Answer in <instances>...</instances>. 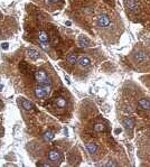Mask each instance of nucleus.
Segmentation results:
<instances>
[{
    "mask_svg": "<svg viewBox=\"0 0 150 167\" xmlns=\"http://www.w3.org/2000/svg\"><path fill=\"white\" fill-rule=\"evenodd\" d=\"M51 93V86L48 84H39L35 88V97L37 99H44Z\"/></svg>",
    "mask_w": 150,
    "mask_h": 167,
    "instance_id": "1",
    "label": "nucleus"
},
{
    "mask_svg": "<svg viewBox=\"0 0 150 167\" xmlns=\"http://www.w3.org/2000/svg\"><path fill=\"white\" fill-rule=\"evenodd\" d=\"M35 80L38 82L39 84H49V79L46 71L38 70L35 72Z\"/></svg>",
    "mask_w": 150,
    "mask_h": 167,
    "instance_id": "2",
    "label": "nucleus"
},
{
    "mask_svg": "<svg viewBox=\"0 0 150 167\" xmlns=\"http://www.w3.org/2000/svg\"><path fill=\"white\" fill-rule=\"evenodd\" d=\"M96 24H98L99 27L107 28L110 26V24H111V19H110V17L107 16V13H101L96 18Z\"/></svg>",
    "mask_w": 150,
    "mask_h": 167,
    "instance_id": "3",
    "label": "nucleus"
},
{
    "mask_svg": "<svg viewBox=\"0 0 150 167\" xmlns=\"http://www.w3.org/2000/svg\"><path fill=\"white\" fill-rule=\"evenodd\" d=\"M48 158L51 162H54V163H57L60 160V153L57 149H53L48 151Z\"/></svg>",
    "mask_w": 150,
    "mask_h": 167,
    "instance_id": "4",
    "label": "nucleus"
},
{
    "mask_svg": "<svg viewBox=\"0 0 150 167\" xmlns=\"http://www.w3.org/2000/svg\"><path fill=\"white\" fill-rule=\"evenodd\" d=\"M78 46L80 47H90V46H92V43H91V40L86 36L81 35L78 37Z\"/></svg>",
    "mask_w": 150,
    "mask_h": 167,
    "instance_id": "5",
    "label": "nucleus"
},
{
    "mask_svg": "<svg viewBox=\"0 0 150 167\" xmlns=\"http://www.w3.org/2000/svg\"><path fill=\"white\" fill-rule=\"evenodd\" d=\"M127 7L132 13H137L139 10V4L136 0H127Z\"/></svg>",
    "mask_w": 150,
    "mask_h": 167,
    "instance_id": "6",
    "label": "nucleus"
},
{
    "mask_svg": "<svg viewBox=\"0 0 150 167\" xmlns=\"http://www.w3.org/2000/svg\"><path fill=\"white\" fill-rule=\"evenodd\" d=\"M27 56L29 57L31 61H36L39 58V52H37L36 49H34V48H28L27 49Z\"/></svg>",
    "mask_w": 150,
    "mask_h": 167,
    "instance_id": "7",
    "label": "nucleus"
},
{
    "mask_svg": "<svg viewBox=\"0 0 150 167\" xmlns=\"http://www.w3.org/2000/svg\"><path fill=\"white\" fill-rule=\"evenodd\" d=\"M19 102H20V104H22V107L24 108L25 110H27V111H31V110H33V108H34L33 103L30 102V101H28V100L24 99V98H20Z\"/></svg>",
    "mask_w": 150,
    "mask_h": 167,
    "instance_id": "8",
    "label": "nucleus"
},
{
    "mask_svg": "<svg viewBox=\"0 0 150 167\" xmlns=\"http://www.w3.org/2000/svg\"><path fill=\"white\" fill-rule=\"evenodd\" d=\"M77 63H78V65L82 66V67H86V66H90L92 62H91V60L87 56H81V57L77 60Z\"/></svg>",
    "mask_w": 150,
    "mask_h": 167,
    "instance_id": "9",
    "label": "nucleus"
},
{
    "mask_svg": "<svg viewBox=\"0 0 150 167\" xmlns=\"http://www.w3.org/2000/svg\"><path fill=\"white\" fill-rule=\"evenodd\" d=\"M138 106L141 108V109H145V110H149L150 109V100L146 98H142L138 101Z\"/></svg>",
    "mask_w": 150,
    "mask_h": 167,
    "instance_id": "10",
    "label": "nucleus"
},
{
    "mask_svg": "<svg viewBox=\"0 0 150 167\" xmlns=\"http://www.w3.org/2000/svg\"><path fill=\"white\" fill-rule=\"evenodd\" d=\"M54 103H55L56 107L60 108V109H63V108L66 107V100H65L63 97H56L55 100H54Z\"/></svg>",
    "mask_w": 150,
    "mask_h": 167,
    "instance_id": "11",
    "label": "nucleus"
},
{
    "mask_svg": "<svg viewBox=\"0 0 150 167\" xmlns=\"http://www.w3.org/2000/svg\"><path fill=\"white\" fill-rule=\"evenodd\" d=\"M122 122H123V126H125L127 129H131L133 128V126H134V120L132 118H130V117H127L125 119L122 120Z\"/></svg>",
    "mask_w": 150,
    "mask_h": 167,
    "instance_id": "12",
    "label": "nucleus"
},
{
    "mask_svg": "<svg viewBox=\"0 0 150 167\" xmlns=\"http://www.w3.org/2000/svg\"><path fill=\"white\" fill-rule=\"evenodd\" d=\"M38 40L39 42H43V43H47L48 40H49V36L48 34L45 31V30H39L38 33Z\"/></svg>",
    "mask_w": 150,
    "mask_h": 167,
    "instance_id": "13",
    "label": "nucleus"
},
{
    "mask_svg": "<svg viewBox=\"0 0 150 167\" xmlns=\"http://www.w3.org/2000/svg\"><path fill=\"white\" fill-rule=\"evenodd\" d=\"M136 60L139 62V63H143L145 61L147 60V54L143 53V52H138L136 54Z\"/></svg>",
    "mask_w": 150,
    "mask_h": 167,
    "instance_id": "14",
    "label": "nucleus"
},
{
    "mask_svg": "<svg viewBox=\"0 0 150 167\" xmlns=\"http://www.w3.org/2000/svg\"><path fill=\"white\" fill-rule=\"evenodd\" d=\"M86 149H87V151H89L90 154H95L96 150H98V146H96V144H94V142H90V144L86 145Z\"/></svg>",
    "mask_w": 150,
    "mask_h": 167,
    "instance_id": "15",
    "label": "nucleus"
},
{
    "mask_svg": "<svg viewBox=\"0 0 150 167\" xmlns=\"http://www.w3.org/2000/svg\"><path fill=\"white\" fill-rule=\"evenodd\" d=\"M66 60H67V62H69V64H74V63H76V61H77V55L76 54H74V53H72V54H69V55L66 57Z\"/></svg>",
    "mask_w": 150,
    "mask_h": 167,
    "instance_id": "16",
    "label": "nucleus"
},
{
    "mask_svg": "<svg viewBox=\"0 0 150 167\" xmlns=\"http://www.w3.org/2000/svg\"><path fill=\"white\" fill-rule=\"evenodd\" d=\"M53 138H54V133L53 131H46V133H44V139L46 142H51Z\"/></svg>",
    "mask_w": 150,
    "mask_h": 167,
    "instance_id": "17",
    "label": "nucleus"
},
{
    "mask_svg": "<svg viewBox=\"0 0 150 167\" xmlns=\"http://www.w3.org/2000/svg\"><path fill=\"white\" fill-rule=\"evenodd\" d=\"M104 129H105V127H104V124H98L94 126L95 131H103Z\"/></svg>",
    "mask_w": 150,
    "mask_h": 167,
    "instance_id": "18",
    "label": "nucleus"
},
{
    "mask_svg": "<svg viewBox=\"0 0 150 167\" xmlns=\"http://www.w3.org/2000/svg\"><path fill=\"white\" fill-rule=\"evenodd\" d=\"M57 1H58V0H44V2L47 4H56Z\"/></svg>",
    "mask_w": 150,
    "mask_h": 167,
    "instance_id": "19",
    "label": "nucleus"
},
{
    "mask_svg": "<svg viewBox=\"0 0 150 167\" xmlns=\"http://www.w3.org/2000/svg\"><path fill=\"white\" fill-rule=\"evenodd\" d=\"M40 47L43 48V49H45V51H49V47H48L47 45H46V43H43V42H40Z\"/></svg>",
    "mask_w": 150,
    "mask_h": 167,
    "instance_id": "20",
    "label": "nucleus"
},
{
    "mask_svg": "<svg viewBox=\"0 0 150 167\" xmlns=\"http://www.w3.org/2000/svg\"><path fill=\"white\" fill-rule=\"evenodd\" d=\"M105 166H116V164H114V163H107V164H105Z\"/></svg>",
    "mask_w": 150,
    "mask_h": 167,
    "instance_id": "21",
    "label": "nucleus"
},
{
    "mask_svg": "<svg viewBox=\"0 0 150 167\" xmlns=\"http://www.w3.org/2000/svg\"><path fill=\"white\" fill-rule=\"evenodd\" d=\"M2 48H4V49H7V48H8V44H7V43L2 44Z\"/></svg>",
    "mask_w": 150,
    "mask_h": 167,
    "instance_id": "22",
    "label": "nucleus"
},
{
    "mask_svg": "<svg viewBox=\"0 0 150 167\" xmlns=\"http://www.w3.org/2000/svg\"><path fill=\"white\" fill-rule=\"evenodd\" d=\"M38 165H39V166H51L49 164H43V163H39Z\"/></svg>",
    "mask_w": 150,
    "mask_h": 167,
    "instance_id": "23",
    "label": "nucleus"
},
{
    "mask_svg": "<svg viewBox=\"0 0 150 167\" xmlns=\"http://www.w3.org/2000/svg\"><path fill=\"white\" fill-rule=\"evenodd\" d=\"M105 1H110V0H105Z\"/></svg>",
    "mask_w": 150,
    "mask_h": 167,
    "instance_id": "24",
    "label": "nucleus"
}]
</instances>
